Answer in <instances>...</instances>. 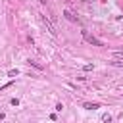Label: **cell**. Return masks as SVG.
<instances>
[{
	"instance_id": "1",
	"label": "cell",
	"mask_w": 123,
	"mask_h": 123,
	"mask_svg": "<svg viewBox=\"0 0 123 123\" xmlns=\"http://www.w3.org/2000/svg\"><path fill=\"white\" fill-rule=\"evenodd\" d=\"M38 19H40V21L44 23V27H46V31H50V35H54V37L58 35V31H56V27H54V25H52V23H50V21H48V19H46V17H44L42 13H38Z\"/></svg>"
},
{
	"instance_id": "2",
	"label": "cell",
	"mask_w": 123,
	"mask_h": 123,
	"mask_svg": "<svg viewBox=\"0 0 123 123\" xmlns=\"http://www.w3.org/2000/svg\"><path fill=\"white\" fill-rule=\"evenodd\" d=\"M83 37H85V38H86V40H88L90 44H94V46H102V42H100V40H98L96 37H92V35H88L86 31H83Z\"/></svg>"
},
{
	"instance_id": "3",
	"label": "cell",
	"mask_w": 123,
	"mask_h": 123,
	"mask_svg": "<svg viewBox=\"0 0 123 123\" xmlns=\"http://www.w3.org/2000/svg\"><path fill=\"white\" fill-rule=\"evenodd\" d=\"M63 17H65L67 21H71V23H79V19H77V17H75L69 10H65V12H63Z\"/></svg>"
},
{
	"instance_id": "4",
	"label": "cell",
	"mask_w": 123,
	"mask_h": 123,
	"mask_svg": "<svg viewBox=\"0 0 123 123\" xmlns=\"http://www.w3.org/2000/svg\"><path fill=\"white\" fill-rule=\"evenodd\" d=\"M83 108H85V110H98V108H100V104H96V102H85V104H83Z\"/></svg>"
},
{
	"instance_id": "5",
	"label": "cell",
	"mask_w": 123,
	"mask_h": 123,
	"mask_svg": "<svg viewBox=\"0 0 123 123\" xmlns=\"http://www.w3.org/2000/svg\"><path fill=\"white\" fill-rule=\"evenodd\" d=\"M8 75H10V77H17V75H19V71H17V69H10V71H8Z\"/></svg>"
},
{
	"instance_id": "6",
	"label": "cell",
	"mask_w": 123,
	"mask_h": 123,
	"mask_svg": "<svg viewBox=\"0 0 123 123\" xmlns=\"http://www.w3.org/2000/svg\"><path fill=\"white\" fill-rule=\"evenodd\" d=\"M102 121L110 123V121H111V115H110V113H104V115H102Z\"/></svg>"
},
{
	"instance_id": "7",
	"label": "cell",
	"mask_w": 123,
	"mask_h": 123,
	"mask_svg": "<svg viewBox=\"0 0 123 123\" xmlns=\"http://www.w3.org/2000/svg\"><path fill=\"white\" fill-rule=\"evenodd\" d=\"M83 69H85V71H90V69H94V65H92V63H86V65H83Z\"/></svg>"
},
{
	"instance_id": "8",
	"label": "cell",
	"mask_w": 123,
	"mask_h": 123,
	"mask_svg": "<svg viewBox=\"0 0 123 123\" xmlns=\"http://www.w3.org/2000/svg\"><path fill=\"white\" fill-rule=\"evenodd\" d=\"M113 58H119V60H123V52H113Z\"/></svg>"
},
{
	"instance_id": "9",
	"label": "cell",
	"mask_w": 123,
	"mask_h": 123,
	"mask_svg": "<svg viewBox=\"0 0 123 123\" xmlns=\"http://www.w3.org/2000/svg\"><path fill=\"white\" fill-rule=\"evenodd\" d=\"M40 2H42V4H46V0H40Z\"/></svg>"
}]
</instances>
